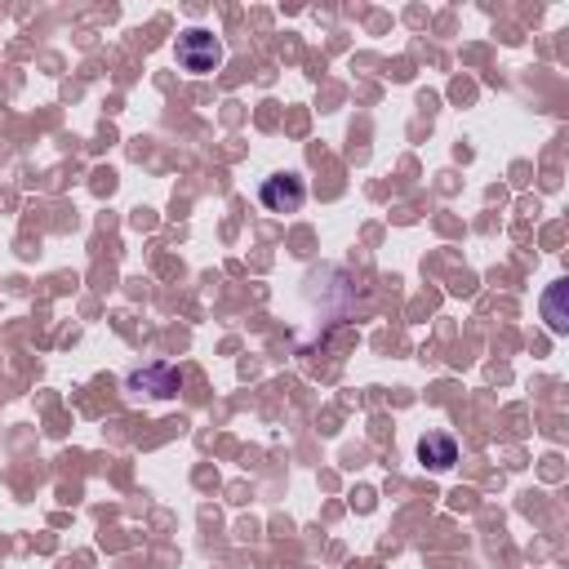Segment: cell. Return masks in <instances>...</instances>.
I'll return each mask as SVG.
<instances>
[{
  "label": "cell",
  "instance_id": "obj_1",
  "mask_svg": "<svg viewBox=\"0 0 569 569\" xmlns=\"http://www.w3.org/2000/svg\"><path fill=\"white\" fill-rule=\"evenodd\" d=\"M178 67L192 76H209L222 67V41L214 32H183L178 36Z\"/></svg>",
  "mask_w": 569,
  "mask_h": 569
},
{
  "label": "cell",
  "instance_id": "obj_3",
  "mask_svg": "<svg viewBox=\"0 0 569 569\" xmlns=\"http://www.w3.org/2000/svg\"><path fill=\"white\" fill-rule=\"evenodd\" d=\"M418 459H423L431 472H445V468L459 463V440H453L449 431H427V436L418 440Z\"/></svg>",
  "mask_w": 569,
  "mask_h": 569
},
{
  "label": "cell",
  "instance_id": "obj_4",
  "mask_svg": "<svg viewBox=\"0 0 569 569\" xmlns=\"http://www.w3.org/2000/svg\"><path fill=\"white\" fill-rule=\"evenodd\" d=\"M156 387V396H178V370L174 365H161V370H147V374H130V387Z\"/></svg>",
  "mask_w": 569,
  "mask_h": 569
},
{
  "label": "cell",
  "instance_id": "obj_2",
  "mask_svg": "<svg viewBox=\"0 0 569 569\" xmlns=\"http://www.w3.org/2000/svg\"><path fill=\"white\" fill-rule=\"evenodd\" d=\"M259 200H263V209H272V214H294V209H303L307 187H303L298 174H276V178L263 183Z\"/></svg>",
  "mask_w": 569,
  "mask_h": 569
}]
</instances>
